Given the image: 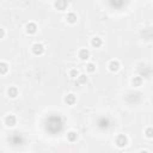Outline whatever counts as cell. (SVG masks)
<instances>
[{
  "label": "cell",
  "mask_w": 153,
  "mask_h": 153,
  "mask_svg": "<svg viewBox=\"0 0 153 153\" xmlns=\"http://www.w3.org/2000/svg\"><path fill=\"white\" fill-rule=\"evenodd\" d=\"M75 102H76V97H75V94H73V93H68V94L65 97V103L68 104V105H73Z\"/></svg>",
  "instance_id": "10"
},
{
  "label": "cell",
  "mask_w": 153,
  "mask_h": 153,
  "mask_svg": "<svg viewBox=\"0 0 153 153\" xmlns=\"http://www.w3.org/2000/svg\"><path fill=\"white\" fill-rule=\"evenodd\" d=\"M76 19H78V17H76V14L74 12H68L67 16H66V20L69 24H75L76 23Z\"/></svg>",
  "instance_id": "9"
},
{
  "label": "cell",
  "mask_w": 153,
  "mask_h": 153,
  "mask_svg": "<svg viewBox=\"0 0 153 153\" xmlns=\"http://www.w3.org/2000/svg\"><path fill=\"white\" fill-rule=\"evenodd\" d=\"M18 94H19V91H18V88H17L16 86H10V87L7 88V96H8L10 98L14 99V98L18 97Z\"/></svg>",
  "instance_id": "7"
},
{
  "label": "cell",
  "mask_w": 153,
  "mask_h": 153,
  "mask_svg": "<svg viewBox=\"0 0 153 153\" xmlns=\"http://www.w3.org/2000/svg\"><path fill=\"white\" fill-rule=\"evenodd\" d=\"M87 75L86 74H79V76H78V84H80V85H84V84H86L87 82Z\"/></svg>",
  "instance_id": "15"
},
{
  "label": "cell",
  "mask_w": 153,
  "mask_h": 153,
  "mask_svg": "<svg viewBox=\"0 0 153 153\" xmlns=\"http://www.w3.org/2000/svg\"><path fill=\"white\" fill-rule=\"evenodd\" d=\"M108 68H109L110 72L116 73V72L120 71V68H121V63H120L117 60H111V61L109 62V65H108Z\"/></svg>",
  "instance_id": "4"
},
{
  "label": "cell",
  "mask_w": 153,
  "mask_h": 153,
  "mask_svg": "<svg viewBox=\"0 0 153 153\" xmlns=\"http://www.w3.org/2000/svg\"><path fill=\"white\" fill-rule=\"evenodd\" d=\"M31 50H32V53H33V55H36V56H39V55H42L43 53H44V45L42 44V43H39V42H36V43H33L32 44V47H31Z\"/></svg>",
  "instance_id": "2"
},
{
  "label": "cell",
  "mask_w": 153,
  "mask_h": 153,
  "mask_svg": "<svg viewBox=\"0 0 153 153\" xmlns=\"http://www.w3.org/2000/svg\"><path fill=\"white\" fill-rule=\"evenodd\" d=\"M36 31H37V25H36V23L30 22V23H27V24L25 25V32H26L27 35H33V33H36Z\"/></svg>",
  "instance_id": "5"
},
{
  "label": "cell",
  "mask_w": 153,
  "mask_h": 153,
  "mask_svg": "<svg viewBox=\"0 0 153 153\" xmlns=\"http://www.w3.org/2000/svg\"><path fill=\"white\" fill-rule=\"evenodd\" d=\"M139 153H149V152H148V151H146V149H141Z\"/></svg>",
  "instance_id": "20"
},
{
  "label": "cell",
  "mask_w": 153,
  "mask_h": 153,
  "mask_svg": "<svg viewBox=\"0 0 153 153\" xmlns=\"http://www.w3.org/2000/svg\"><path fill=\"white\" fill-rule=\"evenodd\" d=\"M78 56H79V59L81 60V61H86V60H88L90 59V50L88 49H80L79 50V53H78Z\"/></svg>",
  "instance_id": "6"
},
{
  "label": "cell",
  "mask_w": 153,
  "mask_h": 153,
  "mask_svg": "<svg viewBox=\"0 0 153 153\" xmlns=\"http://www.w3.org/2000/svg\"><path fill=\"white\" fill-rule=\"evenodd\" d=\"M54 6L59 11H65L68 7V2H66V1H56V2H54Z\"/></svg>",
  "instance_id": "11"
},
{
  "label": "cell",
  "mask_w": 153,
  "mask_h": 153,
  "mask_svg": "<svg viewBox=\"0 0 153 153\" xmlns=\"http://www.w3.org/2000/svg\"><path fill=\"white\" fill-rule=\"evenodd\" d=\"M68 74H69L71 78H78L79 76V71L76 68H72V69H69Z\"/></svg>",
  "instance_id": "17"
},
{
  "label": "cell",
  "mask_w": 153,
  "mask_h": 153,
  "mask_svg": "<svg viewBox=\"0 0 153 153\" xmlns=\"http://www.w3.org/2000/svg\"><path fill=\"white\" fill-rule=\"evenodd\" d=\"M115 143L118 148H123L128 145V137L124 135V134H120L116 139H115Z\"/></svg>",
  "instance_id": "1"
},
{
  "label": "cell",
  "mask_w": 153,
  "mask_h": 153,
  "mask_svg": "<svg viewBox=\"0 0 153 153\" xmlns=\"http://www.w3.org/2000/svg\"><path fill=\"white\" fill-rule=\"evenodd\" d=\"M8 72V65L4 61L0 62V75H5Z\"/></svg>",
  "instance_id": "13"
},
{
  "label": "cell",
  "mask_w": 153,
  "mask_h": 153,
  "mask_svg": "<svg viewBox=\"0 0 153 153\" xmlns=\"http://www.w3.org/2000/svg\"><path fill=\"white\" fill-rule=\"evenodd\" d=\"M5 37V30L0 27V38H4Z\"/></svg>",
  "instance_id": "19"
},
{
  "label": "cell",
  "mask_w": 153,
  "mask_h": 153,
  "mask_svg": "<svg viewBox=\"0 0 153 153\" xmlns=\"http://www.w3.org/2000/svg\"><path fill=\"white\" fill-rule=\"evenodd\" d=\"M4 123L6 127H10V128H13L16 124H17V118L14 115H7L5 118H4Z\"/></svg>",
  "instance_id": "3"
},
{
  "label": "cell",
  "mask_w": 153,
  "mask_h": 153,
  "mask_svg": "<svg viewBox=\"0 0 153 153\" xmlns=\"http://www.w3.org/2000/svg\"><path fill=\"white\" fill-rule=\"evenodd\" d=\"M91 45H92L93 48H100V47L103 45V39H102L100 37L96 36V37H93V38L91 39Z\"/></svg>",
  "instance_id": "8"
},
{
  "label": "cell",
  "mask_w": 153,
  "mask_h": 153,
  "mask_svg": "<svg viewBox=\"0 0 153 153\" xmlns=\"http://www.w3.org/2000/svg\"><path fill=\"white\" fill-rule=\"evenodd\" d=\"M141 84H142V78L141 76H134L131 79V85L134 87H139V86H141Z\"/></svg>",
  "instance_id": "14"
},
{
  "label": "cell",
  "mask_w": 153,
  "mask_h": 153,
  "mask_svg": "<svg viewBox=\"0 0 153 153\" xmlns=\"http://www.w3.org/2000/svg\"><path fill=\"white\" fill-rule=\"evenodd\" d=\"M145 134H146V136H147L148 139H152V137H153V129H152V127H147Z\"/></svg>",
  "instance_id": "18"
},
{
  "label": "cell",
  "mask_w": 153,
  "mask_h": 153,
  "mask_svg": "<svg viewBox=\"0 0 153 153\" xmlns=\"http://www.w3.org/2000/svg\"><path fill=\"white\" fill-rule=\"evenodd\" d=\"M86 71H87L88 73H93V72L96 71V65L92 63V62H88V63L86 65Z\"/></svg>",
  "instance_id": "16"
},
{
  "label": "cell",
  "mask_w": 153,
  "mask_h": 153,
  "mask_svg": "<svg viewBox=\"0 0 153 153\" xmlns=\"http://www.w3.org/2000/svg\"><path fill=\"white\" fill-rule=\"evenodd\" d=\"M76 137H78V134H76L74 130H69V131L67 133V140H68V141L74 142V141L76 140Z\"/></svg>",
  "instance_id": "12"
}]
</instances>
